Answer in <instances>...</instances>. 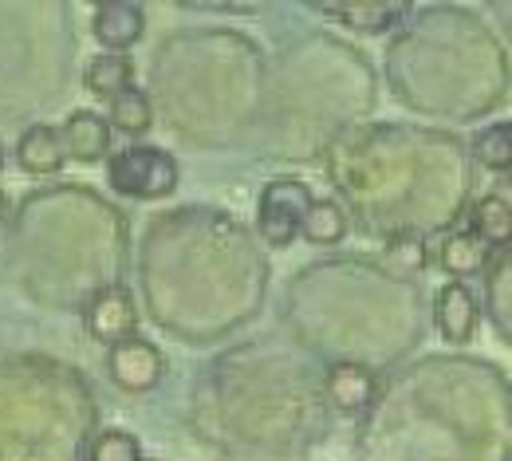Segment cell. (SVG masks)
<instances>
[{"label": "cell", "mask_w": 512, "mask_h": 461, "mask_svg": "<svg viewBox=\"0 0 512 461\" xmlns=\"http://www.w3.org/2000/svg\"><path fill=\"white\" fill-rule=\"evenodd\" d=\"M434 320H438V331H442L446 343H469L473 339V331H477V300L461 280H449L446 288L438 292Z\"/></svg>", "instance_id": "obj_7"}, {"label": "cell", "mask_w": 512, "mask_h": 461, "mask_svg": "<svg viewBox=\"0 0 512 461\" xmlns=\"http://www.w3.org/2000/svg\"><path fill=\"white\" fill-rule=\"evenodd\" d=\"M107 375L115 379V387H123L130 395H142V391H154L166 375V359L162 351L142 339V335H130L123 343H115L107 351Z\"/></svg>", "instance_id": "obj_3"}, {"label": "cell", "mask_w": 512, "mask_h": 461, "mask_svg": "<svg viewBox=\"0 0 512 461\" xmlns=\"http://www.w3.org/2000/svg\"><path fill=\"white\" fill-rule=\"evenodd\" d=\"M300 237L308 245H339L347 237V217L335 201H312V209L304 213V225H300Z\"/></svg>", "instance_id": "obj_13"}, {"label": "cell", "mask_w": 512, "mask_h": 461, "mask_svg": "<svg viewBox=\"0 0 512 461\" xmlns=\"http://www.w3.org/2000/svg\"><path fill=\"white\" fill-rule=\"evenodd\" d=\"M485 261H489V245L473 229L453 233V237H446V245H442V268H446L453 280H465V276L481 272Z\"/></svg>", "instance_id": "obj_12"}, {"label": "cell", "mask_w": 512, "mask_h": 461, "mask_svg": "<svg viewBox=\"0 0 512 461\" xmlns=\"http://www.w3.org/2000/svg\"><path fill=\"white\" fill-rule=\"evenodd\" d=\"M107 178L123 198L158 201L178 190V162L158 146H127L107 158Z\"/></svg>", "instance_id": "obj_1"}, {"label": "cell", "mask_w": 512, "mask_h": 461, "mask_svg": "<svg viewBox=\"0 0 512 461\" xmlns=\"http://www.w3.org/2000/svg\"><path fill=\"white\" fill-rule=\"evenodd\" d=\"M87 335L95 343H123L130 335H138V308H134V296L127 288L111 284V288H99L87 304Z\"/></svg>", "instance_id": "obj_4"}, {"label": "cell", "mask_w": 512, "mask_h": 461, "mask_svg": "<svg viewBox=\"0 0 512 461\" xmlns=\"http://www.w3.org/2000/svg\"><path fill=\"white\" fill-rule=\"evenodd\" d=\"M4 213H8V201H4V194H0V221H4Z\"/></svg>", "instance_id": "obj_20"}, {"label": "cell", "mask_w": 512, "mask_h": 461, "mask_svg": "<svg viewBox=\"0 0 512 461\" xmlns=\"http://www.w3.org/2000/svg\"><path fill=\"white\" fill-rule=\"evenodd\" d=\"M327 12H335V16H343V24H351V28H363V32H379V28H390L394 24V16L402 12L398 4H367V0H359V4H323Z\"/></svg>", "instance_id": "obj_16"}, {"label": "cell", "mask_w": 512, "mask_h": 461, "mask_svg": "<svg viewBox=\"0 0 512 461\" xmlns=\"http://www.w3.org/2000/svg\"><path fill=\"white\" fill-rule=\"evenodd\" d=\"M87 461H142V450H138V438L127 430H103L91 442Z\"/></svg>", "instance_id": "obj_17"}, {"label": "cell", "mask_w": 512, "mask_h": 461, "mask_svg": "<svg viewBox=\"0 0 512 461\" xmlns=\"http://www.w3.org/2000/svg\"><path fill=\"white\" fill-rule=\"evenodd\" d=\"M91 32L107 52L127 56V48H134L142 40V32H146V8L130 4V0H107V4L95 8Z\"/></svg>", "instance_id": "obj_5"}, {"label": "cell", "mask_w": 512, "mask_h": 461, "mask_svg": "<svg viewBox=\"0 0 512 461\" xmlns=\"http://www.w3.org/2000/svg\"><path fill=\"white\" fill-rule=\"evenodd\" d=\"M497 194H501V198H505V201H512V178H509V182H505V190H497Z\"/></svg>", "instance_id": "obj_19"}, {"label": "cell", "mask_w": 512, "mask_h": 461, "mask_svg": "<svg viewBox=\"0 0 512 461\" xmlns=\"http://www.w3.org/2000/svg\"><path fill=\"white\" fill-rule=\"evenodd\" d=\"M312 190L300 178H276L260 190V209H256V229L272 249H284L300 237L304 213L312 209Z\"/></svg>", "instance_id": "obj_2"}, {"label": "cell", "mask_w": 512, "mask_h": 461, "mask_svg": "<svg viewBox=\"0 0 512 461\" xmlns=\"http://www.w3.org/2000/svg\"><path fill=\"white\" fill-rule=\"evenodd\" d=\"M64 154L75 162H99L111 158V123L95 111H71L60 127Z\"/></svg>", "instance_id": "obj_6"}, {"label": "cell", "mask_w": 512, "mask_h": 461, "mask_svg": "<svg viewBox=\"0 0 512 461\" xmlns=\"http://www.w3.org/2000/svg\"><path fill=\"white\" fill-rule=\"evenodd\" d=\"M83 83H87V91L91 95H99V99H115V95H123L134 87V60L130 56H119V52H103V56H95L87 71H83Z\"/></svg>", "instance_id": "obj_10"}, {"label": "cell", "mask_w": 512, "mask_h": 461, "mask_svg": "<svg viewBox=\"0 0 512 461\" xmlns=\"http://www.w3.org/2000/svg\"><path fill=\"white\" fill-rule=\"evenodd\" d=\"M473 233L493 249V245H512V201H505L497 190L477 198L473 205Z\"/></svg>", "instance_id": "obj_11"}, {"label": "cell", "mask_w": 512, "mask_h": 461, "mask_svg": "<svg viewBox=\"0 0 512 461\" xmlns=\"http://www.w3.org/2000/svg\"><path fill=\"white\" fill-rule=\"evenodd\" d=\"M0 166H4V146H0Z\"/></svg>", "instance_id": "obj_21"}, {"label": "cell", "mask_w": 512, "mask_h": 461, "mask_svg": "<svg viewBox=\"0 0 512 461\" xmlns=\"http://www.w3.org/2000/svg\"><path fill=\"white\" fill-rule=\"evenodd\" d=\"M327 398L343 414H363L375 398V375L359 363H335L327 371Z\"/></svg>", "instance_id": "obj_8"}, {"label": "cell", "mask_w": 512, "mask_h": 461, "mask_svg": "<svg viewBox=\"0 0 512 461\" xmlns=\"http://www.w3.org/2000/svg\"><path fill=\"white\" fill-rule=\"evenodd\" d=\"M386 264H390L398 276H410V272H418V268L426 264L422 241H414V237H402V241H394V245L386 249Z\"/></svg>", "instance_id": "obj_18"}, {"label": "cell", "mask_w": 512, "mask_h": 461, "mask_svg": "<svg viewBox=\"0 0 512 461\" xmlns=\"http://www.w3.org/2000/svg\"><path fill=\"white\" fill-rule=\"evenodd\" d=\"M107 123H111V131H123L130 138H138V134H146L154 127V111H150V99L138 91V87H130L123 95H115L111 99V115H107Z\"/></svg>", "instance_id": "obj_14"}, {"label": "cell", "mask_w": 512, "mask_h": 461, "mask_svg": "<svg viewBox=\"0 0 512 461\" xmlns=\"http://www.w3.org/2000/svg\"><path fill=\"white\" fill-rule=\"evenodd\" d=\"M473 154L485 170L512 174V123H493L473 138Z\"/></svg>", "instance_id": "obj_15"}, {"label": "cell", "mask_w": 512, "mask_h": 461, "mask_svg": "<svg viewBox=\"0 0 512 461\" xmlns=\"http://www.w3.org/2000/svg\"><path fill=\"white\" fill-rule=\"evenodd\" d=\"M16 162H20V170H28V174H56L67 162L60 131H56V127H44V123H40V127H28V131L20 134Z\"/></svg>", "instance_id": "obj_9"}]
</instances>
